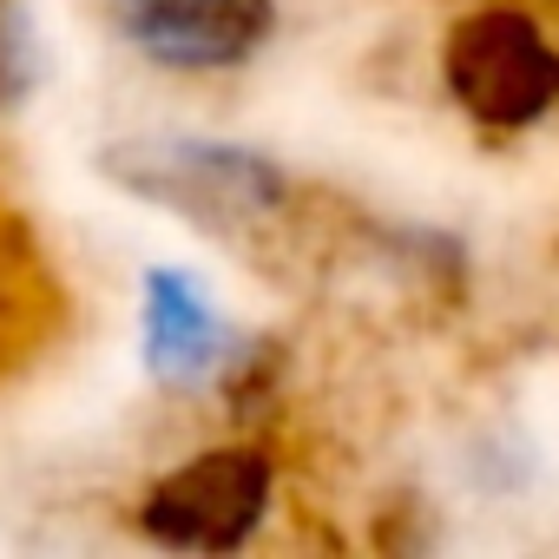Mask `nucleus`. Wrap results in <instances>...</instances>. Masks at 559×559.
Listing matches in <instances>:
<instances>
[{
  "label": "nucleus",
  "instance_id": "2",
  "mask_svg": "<svg viewBox=\"0 0 559 559\" xmlns=\"http://www.w3.org/2000/svg\"><path fill=\"white\" fill-rule=\"evenodd\" d=\"M263 507H270V461L257 448H204L145 493L139 526L178 552H230L257 533Z\"/></svg>",
  "mask_w": 559,
  "mask_h": 559
},
{
  "label": "nucleus",
  "instance_id": "5",
  "mask_svg": "<svg viewBox=\"0 0 559 559\" xmlns=\"http://www.w3.org/2000/svg\"><path fill=\"white\" fill-rule=\"evenodd\" d=\"M145 362L158 382H204L224 362V330L204 304V284L185 270H152L145 276Z\"/></svg>",
  "mask_w": 559,
  "mask_h": 559
},
{
  "label": "nucleus",
  "instance_id": "1",
  "mask_svg": "<svg viewBox=\"0 0 559 559\" xmlns=\"http://www.w3.org/2000/svg\"><path fill=\"white\" fill-rule=\"evenodd\" d=\"M441 73L480 132H526L559 106V47L526 8H474L448 27Z\"/></svg>",
  "mask_w": 559,
  "mask_h": 559
},
{
  "label": "nucleus",
  "instance_id": "4",
  "mask_svg": "<svg viewBox=\"0 0 559 559\" xmlns=\"http://www.w3.org/2000/svg\"><path fill=\"white\" fill-rule=\"evenodd\" d=\"M158 198L185 204L191 217L217 224V217H250V211H270V204H284V178H276L263 158L250 152H224V145H178L165 152V165L139 171Z\"/></svg>",
  "mask_w": 559,
  "mask_h": 559
},
{
  "label": "nucleus",
  "instance_id": "3",
  "mask_svg": "<svg viewBox=\"0 0 559 559\" xmlns=\"http://www.w3.org/2000/svg\"><path fill=\"white\" fill-rule=\"evenodd\" d=\"M112 14L139 53L178 73H224L243 67L270 27L276 0H112Z\"/></svg>",
  "mask_w": 559,
  "mask_h": 559
}]
</instances>
